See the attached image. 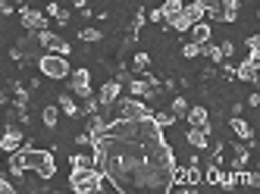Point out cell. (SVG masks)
<instances>
[{"label":"cell","instance_id":"obj_41","mask_svg":"<svg viewBox=\"0 0 260 194\" xmlns=\"http://www.w3.org/2000/svg\"><path fill=\"white\" fill-rule=\"evenodd\" d=\"M198 4H201V7H204V10H207V7H210V4H213V0H198Z\"/></svg>","mask_w":260,"mask_h":194},{"label":"cell","instance_id":"obj_20","mask_svg":"<svg viewBox=\"0 0 260 194\" xmlns=\"http://www.w3.org/2000/svg\"><path fill=\"white\" fill-rule=\"evenodd\" d=\"M219 10H222V22H235V16H238V0H216Z\"/></svg>","mask_w":260,"mask_h":194},{"label":"cell","instance_id":"obj_21","mask_svg":"<svg viewBox=\"0 0 260 194\" xmlns=\"http://www.w3.org/2000/svg\"><path fill=\"white\" fill-rule=\"evenodd\" d=\"M57 107H60V110H63L66 116H72V119H76V116H82V113H79V104L72 101L69 94H60V101H57Z\"/></svg>","mask_w":260,"mask_h":194},{"label":"cell","instance_id":"obj_10","mask_svg":"<svg viewBox=\"0 0 260 194\" xmlns=\"http://www.w3.org/2000/svg\"><path fill=\"white\" fill-rule=\"evenodd\" d=\"M19 19H22V28H28L31 35H35V31H41V28H47V16L38 13V10L22 7V10H19Z\"/></svg>","mask_w":260,"mask_h":194},{"label":"cell","instance_id":"obj_17","mask_svg":"<svg viewBox=\"0 0 260 194\" xmlns=\"http://www.w3.org/2000/svg\"><path fill=\"white\" fill-rule=\"evenodd\" d=\"M188 31H191V41H194V44H207L213 28H210V22H204V19H201V22H194Z\"/></svg>","mask_w":260,"mask_h":194},{"label":"cell","instance_id":"obj_42","mask_svg":"<svg viewBox=\"0 0 260 194\" xmlns=\"http://www.w3.org/2000/svg\"><path fill=\"white\" fill-rule=\"evenodd\" d=\"M4 104H7V94H4V91H0V107H4Z\"/></svg>","mask_w":260,"mask_h":194},{"label":"cell","instance_id":"obj_40","mask_svg":"<svg viewBox=\"0 0 260 194\" xmlns=\"http://www.w3.org/2000/svg\"><path fill=\"white\" fill-rule=\"evenodd\" d=\"M0 13H4V16H10V13H13V4H7V0H0Z\"/></svg>","mask_w":260,"mask_h":194},{"label":"cell","instance_id":"obj_39","mask_svg":"<svg viewBox=\"0 0 260 194\" xmlns=\"http://www.w3.org/2000/svg\"><path fill=\"white\" fill-rule=\"evenodd\" d=\"M57 22H60V25L69 22V10H60V13H57Z\"/></svg>","mask_w":260,"mask_h":194},{"label":"cell","instance_id":"obj_28","mask_svg":"<svg viewBox=\"0 0 260 194\" xmlns=\"http://www.w3.org/2000/svg\"><path fill=\"white\" fill-rule=\"evenodd\" d=\"M154 122L160 125V128H170V125H176V116L166 110V113H154Z\"/></svg>","mask_w":260,"mask_h":194},{"label":"cell","instance_id":"obj_7","mask_svg":"<svg viewBox=\"0 0 260 194\" xmlns=\"http://www.w3.org/2000/svg\"><path fill=\"white\" fill-rule=\"evenodd\" d=\"M35 41H38L41 47H47L50 53H60V56H66L72 47H69V41L66 38H60V35H53V31H47V28H41V31H35Z\"/></svg>","mask_w":260,"mask_h":194},{"label":"cell","instance_id":"obj_5","mask_svg":"<svg viewBox=\"0 0 260 194\" xmlns=\"http://www.w3.org/2000/svg\"><path fill=\"white\" fill-rule=\"evenodd\" d=\"M201 19H204V7L198 4V0H191V4H182V13L173 19L170 28H176V31H188L194 22H201Z\"/></svg>","mask_w":260,"mask_h":194},{"label":"cell","instance_id":"obj_34","mask_svg":"<svg viewBox=\"0 0 260 194\" xmlns=\"http://www.w3.org/2000/svg\"><path fill=\"white\" fill-rule=\"evenodd\" d=\"M16 191V185L10 182V179H4V176H0V194H13Z\"/></svg>","mask_w":260,"mask_h":194},{"label":"cell","instance_id":"obj_23","mask_svg":"<svg viewBox=\"0 0 260 194\" xmlns=\"http://www.w3.org/2000/svg\"><path fill=\"white\" fill-rule=\"evenodd\" d=\"M69 166H94V153H72L69 157Z\"/></svg>","mask_w":260,"mask_h":194},{"label":"cell","instance_id":"obj_29","mask_svg":"<svg viewBox=\"0 0 260 194\" xmlns=\"http://www.w3.org/2000/svg\"><path fill=\"white\" fill-rule=\"evenodd\" d=\"M82 101H85V107H82L79 113H88V116H91V113H101V101H98V97L88 94V97H82Z\"/></svg>","mask_w":260,"mask_h":194},{"label":"cell","instance_id":"obj_37","mask_svg":"<svg viewBox=\"0 0 260 194\" xmlns=\"http://www.w3.org/2000/svg\"><path fill=\"white\" fill-rule=\"evenodd\" d=\"M219 50H222V56H232L235 44H232V41H222V44H219Z\"/></svg>","mask_w":260,"mask_h":194},{"label":"cell","instance_id":"obj_24","mask_svg":"<svg viewBox=\"0 0 260 194\" xmlns=\"http://www.w3.org/2000/svg\"><path fill=\"white\" fill-rule=\"evenodd\" d=\"M170 113L176 116V119H182V116L188 113V101H185V97H173V104H170Z\"/></svg>","mask_w":260,"mask_h":194},{"label":"cell","instance_id":"obj_33","mask_svg":"<svg viewBox=\"0 0 260 194\" xmlns=\"http://www.w3.org/2000/svg\"><path fill=\"white\" fill-rule=\"evenodd\" d=\"M91 141H94V138H91V132H79L76 135V144H82V147H91Z\"/></svg>","mask_w":260,"mask_h":194},{"label":"cell","instance_id":"obj_22","mask_svg":"<svg viewBox=\"0 0 260 194\" xmlns=\"http://www.w3.org/2000/svg\"><path fill=\"white\" fill-rule=\"evenodd\" d=\"M201 53L207 56L210 63H222V60H226V56H222V50H219V44H210V41H207V44H201Z\"/></svg>","mask_w":260,"mask_h":194},{"label":"cell","instance_id":"obj_38","mask_svg":"<svg viewBox=\"0 0 260 194\" xmlns=\"http://www.w3.org/2000/svg\"><path fill=\"white\" fill-rule=\"evenodd\" d=\"M147 19H151V22H163V13H160V7H157V10H151V13H147Z\"/></svg>","mask_w":260,"mask_h":194},{"label":"cell","instance_id":"obj_15","mask_svg":"<svg viewBox=\"0 0 260 194\" xmlns=\"http://www.w3.org/2000/svg\"><path fill=\"white\" fill-rule=\"evenodd\" d=\"M229 153H232V169H245L248 160H251V147L248 144H232Z\"/></svg>","mask_w":260,"mask_h":194},{"label":"cell","instance_id":"obj_13","mask_svg":"<svg viewBox=\"0 0 260 194\" xmlns=\"http://www.w3.org/2000/svg\"><path fill=\"white\" fill-rule=\"evenodd\" d=\"M185 141H188L194 150H207L210 147V135L204 132V128H198V125H191L188 132H185Z\"/></svg>","mask_w":260,"mask_h":194},{"label":"cell","instance_id":"obj_4","mask_svg":"<svg viewBox=\"0 0 260 194\" xmlns=\"http://www.w3.org/2000/svg\"><path fill=\"white\" fill-rule=\"evenodd\" d=\"M38 69H41V75L44 79H69V60L66 56H60V53H44L41 60H38Z\"/></svg>","mask_w":260,"mask_h":194},{"label":"cell","instance_id":"obj_36","mask_svg":"<svg viewBox=\"0 0 260 194\" xmlns=\"http://www.w3.org/2000/svg\"><path fill=\"white\" fill-rule=\"evenodd\" d=\"M245 44H248V50H260V38H257V35H248Z\"/></svg>","mask_w":260,"mask_h":194},{"label":"cell","instance_id":"obj_3","mask_svg":"<svg viewBox=\"0 0 260 194\" xmlns=\"http://www.w3.org/2000/svg\"><path fill=\"white\" fill-rule=\"evenodd\" d=\"M104 172L98 166H76L69 172V188L79 191V194H94V191H104Z\"/></svg>","mask_w":260,"mask_h":194},{"label":"cell","instance_id":"obj_35","mask_svg":"<svg viewBox=\"0 0 260 194\" xmlns=\"http://www.w3.org/2000/svg\"><path fill=\"white\" fill-rule=\"evenodd\" d=\"M60 10H63L60 4H47V7H44V16H53V19H57V13H60Z\"/></svg>","mask_w":260,"mask_h":194},{"label":"cell","instance_id":"obj_1","mask_svg":"<svg viewBox=\"0 0 260 194\" xmlns=\"http://www.w3.org/2000/svg\"><path fill=\"white\" fill-rule=\"evenodd\" d=\"M91 150L94 166L116 191H170L173 185L176 157L154 116L144 119L116 116L104 125L101 135H94Z\"/></svg>","mask_w":260,"mask_h":194},{"label":"cell","instance_id":"obj_11","mask_svg":"<svg viewBox=\"0 0 260 194\" xmlns=\"http://www.w3.org/2000/svg\"><path fill=\"white\" fill-rule=\"evenodd\" d=\"M22 141H25L22 128H16V125H7V128H4V135H0V150H4V153H13V150L19 147Z\"/></svg>","mask_w":260,"mask_h":194},{"label":"cell","instance_id":"obj_6","mask_svg":"<svg viewBox=\"0 0 260 194\" xmlns=\"http://www.w3.org/2000/svg\"><path fill=\"white\" fill-rule=\"evenodd\" d=\"M113 107H119L122 119H144V116H154V110L147 107L141 97H125V101H116Z\"/></svg>","mask_w":260,"mask_h":194},{"label":"cell","instance_id":"obj_12","mask_svg":"<svg viewBox=\"0 0 260 194\" xmlns=\"http://www.w3.org/2000/svg\"><path fill=\"white\" fill-rule=\"evenodd\" d=\"M185 119H188V125H198L210 135V113L204 107H188V113H185Z\"/></svg>","mask_w":260,"mask_h":194},{"label":"cell","instance_id":"obj_32","mask_svg":"<svg viewBox=\"0 0 260 194\" xmlns=\"http://www.w3.org/2000/svg\"><path fill=\"white\" fill-rule=\"evenodd\" d=\"M147 22V13L144 10H135V19H132V28H135V35H138V28Z\"/></svg>","mask_w":260,"mask_h":194},{"label":"cell","instance_id":"obj_30","mask_svg":"<svg viewBox=\"0 0 260 194\" xmlns=\"http://www.w3.org/2000/svg\"><path fill=\"white\" fill-rule=\"evenodd\" d=\"M147 66H151V56H147V53H135V56H132V69H135V72H144Z\"/></svg>","mask_w":260,"mask_h":194},{"label":"cell","instance_id":"obj_27","mask_svg":"<svg viewBox=\"0 0 260 194\" xmlns=\"http://www.w3.org/2000/svg\"><path fill=\"white\" fill-rule=\"evenodd\" d=\"M10 176H16V179H22L25 176V169H22V163H19V153H10Z\"/></svg>","mask_w":260,"mask_h":194},{"label":"cell","instance_id":"obj_18","mask_svg":"<svg viewBox=\"0 0 260 194\" xmlns=\"http://www.w3.org/2000/svg\"><path fill=\"white\" fill-rule=\"evenodd\" d=\"M232 172L241 188H260V172H248V169H232Z\"/></svg>","mask_w":260,"mask_h":194},{"label":"cell","instance_id":"obj_9","mask_svg":"<svg viewBox=\"0 0 260 194\" xmlns=\"http://www.w3.org/2000/svg\"><path fill=\"white\" fill-rule=\"evenodd\" d=\"M69 88H72V94L88 97V94H91V72H88L85 66L76 69V72H69Z\"/></svg>","mask_w":260,"mask_h":194},{"label":"cell","instance_id":"obj_2","mask_svg":"<svg viewBox=\"0 0 260 194\" xmlns=\"http://www.w3.org/2000/svg\"><path fill=\"white\" fill-rule=\"evenodd\" d=\"M16 153H19V163H22V169L25 172H35L41 182H47V179H53L57 176V160H53V153L50 150H41V147H31V144H19L16 147Z\"/></svg>","mask_w":260,"mask_h":194},{"label":"cell","instance_id":"obj_31","mask_svg":"<svg viewBox=\"0 0 260 194\" xmlns=\"http://www.w3.org/2000/svg\"><path fill=\"white\" fill-rule=\"evenodd\" d=\"M182 56H185V60H194V56H201V44H194V41H188V44H185V47H182Z\"/></svg>","mask_w":260,"mask_h":194},{"label":"cell","instance_id":"obj_8","mask_svg":"<svg viewBox=\"0 0 260 194\" xmlns=\"http://www.w3.org/2000/svg\"><path fill=\"white\" fill-rule=\"evenodd\" d=\"M119 94H122V82L119 79H107L101 94H98V101H101V110H110L116 101H119Z\"/></svg>","mask_w":260,"mask_h":194},{"label":"cell","instance_id":"obj_16","mask_svg":"<svg viewBox=\"0 0 260 194\" xmlns=\"http://www.w3.org/2000/svg\"><path fill=\"white\" fill-rule=\"evenodd\" d=\"M182 4H185V0H163V4H160V13H163L166 25H173V19L182 13Z\"/></svg>","mask_w":260,"mask_h":194},{"label":"cell","instance_id":"obj_25","mask_svg":"<svg viewBox=\"0 0 260 194\" xmlns=\"http://www.w3.org/2000/svg\"><path fill=\"white\" fill-rule=\"evenodd\" d=\"M79 38H82V41H88V44H98L101 38H104V31L101 28H79Z\"/></svg>","mask_w":260,"mask_h":194},{"label":"cell","instance_id":"obj_14","mask_svg":"<svg viewBox=\"0 0 260 194\" xmlns=\"http://www.w3.org/2000/svg\"><path fill=\"white\" fill-rule=\"evenodd\" d=\"M229 128L238 135L241 141H248V144L254 141V128H251V122H248V119H241V116H232V119H229Z\"/></svg>","mask_w":260,"mask_h":194},{"label":"cell","instance_id":"obj_26","mask_svg":"<svg viewBox=\"0 0 260 194\" xmlns=\"http://www.w3.org/2000/svg\"><path fill=\"white\" fill-rule=\"evenodd\" d=\"M219 176H222L219 163H210V166H207V172H204V182H207V185H219Z\"/></svg>","mask_w":260,"mask_h":194},{"label":"cell","instance_id":"obj_19","mask_svg":"<svg viewBox=\"0 0 260 194\" xmlns=\"http://www.w3.org/2000/svg\"><path fill=\"white\" fill-rule=\"evenodd\" d=\"M41 122H44V128H57V122H60V107L57 104H47L44 110H41Z\"/></svg>","mask_w":260,"mask_h":194}]
</instances>
